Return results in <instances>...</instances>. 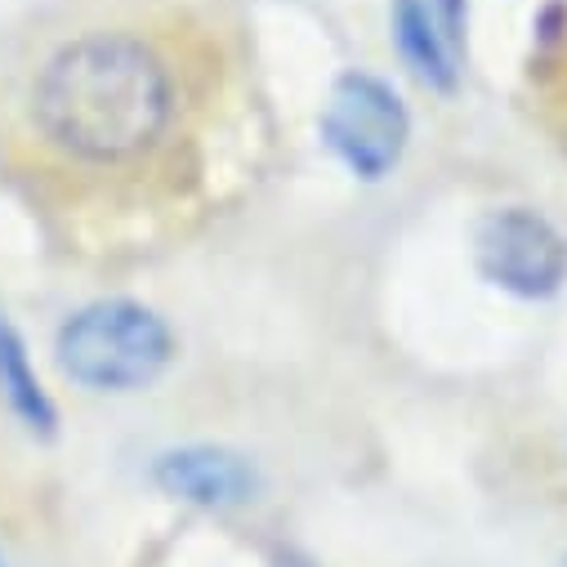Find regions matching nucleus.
I'll use <instances>...</instances> for the list:
<instances>
[{
	"label": "nucleus",
	"mask_w": 567,
	"mask_h": 567,
	"mask_svg": "<svg viewBox=\"0 0 567 567\" xmlns=\"http://www.w3.org/2000/svg\"><path fill=\"white\" fill-rule=\"evenodd\" d=\"M175 112L171 63L130 32H90L59 45L32 85V121L45 144L85 166L138 162L166 138Z\"/></svg>",
	"instance_id": "f257e3e1"
},
{
	"label": "nucleus",
	"mask_w": 567,
	"mask_h": 567,
	"mask_svg": "<svg viewBox=\"0 0 567 567\" xmlns=\"http://www.w3.org/2000/svg\"><path fill=\"white\" fill-rule=\"evenodd\" d=\"M175 353L171 327L134 300H94L54 336L59 371L90 393H130L153 384Z\"/></svg>",
	"instance_id": "f03ea898"
},
{
	"label": "nucleus",
	"mask_w": 567,
	"mask_h": 567,
	"mask_svg": "<svg viewBox=\"0 0 567 567\" xmlns=\"http://www.w3.org/2000/svg\"><path fill=\"white\" fill-rule=\"evenodd\" d=\"M406 107L380 76L344 72L331 85V99L322 107V138L353 175L384 179L406 148Z\"/></svg>",
	"instance_id": "7ed1b4c3"
},
{
	"label": "nucleus",
	"mask_w": 567,
	"mask_h": 567,
	"mask_svg": "<svg viewBox=\"0 0 567 567\" xmlns=\"http://www.w3.org/2000/svg\"><path fill=\"white\" fill-rule=\"evenodd\" d=\"M474 259L478 272L492 281V287L523 296V300H545L563 287L567 277V241L563 233L523 206H505L492 210L478 224L474 237Z\"/></svg>",
	"instance_id": "20e7f679"
},
{
	"label": "nucleus",
	"mask_w": 567,
	"mask_h": 567,
	"mask_svg": "<svg viewBox=\"0 0 567 567\" xmlns=\"http://www.w3.org/2000/svg\"><path fill=\"white\" fill-rule=\"evenodd\" d=\"M393 37L424 85L456 90L465 59V0H393Z\"/></svg>",
	"instance_id": "39448f33"
},
{
	"label": "nucleus",
	"mask_w": 567,
	"mask_h": 567,
	"mask_svg": "<svg viewBox=\"0 0 567 567\" xmlns=\"http://www.w3.org/2000/svg\"><path fill=\"white\" fill-rule=\"evenodd\" d=\"M153 478L166 496L202 505V509H233L255 501L259 492V474L246 456L228 452V447H179L157 456Z\"/></svg>",
	"instance_id": "423d86ee"
},
{
	"label": "nucleus",
	"mask_w": 567,
	"mask_h": 567,
	"mask_svg": "<svg viewBox=\"0 0 567 567\" xmlns=\"http://www.w3.org/2000/svg\"><path fill=\"white\" fill-rule=\"evenodd\" d=\"M0 393H6L10 411L28 424L32 434H54V402L50 393L41 389V375L28 358V344L23 336L14 331V322L0 313Z\"/></svg>",
	"instance_id": "0eeeda50"
},
{
	"label": "nucleus",
	"mask_w": 567,
	"mask_h": 567,
	"mask_svg": "<svg viewBox=\"0 0 567 567\" xmlns=\"http://www.w3.org/2000/svg\"><path fill=\"white\" fill-rule=\"evenodd\" d=\"M0 567H6V558H0Z\"/></svg>",
	"instance_id": "6e6552de"
}]
</instances>
